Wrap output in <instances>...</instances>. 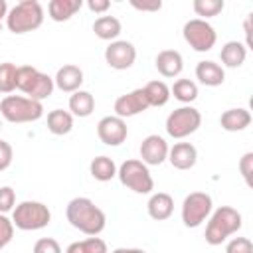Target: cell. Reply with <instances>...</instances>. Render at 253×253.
<instances>
[{"instance_id": "1", "label": "cell", "mask_w": 253, "mask_h": 253, "mask_svg": "<svg viewBox=\"0 0 253 253\" xmlns=\"http://www.w3.org/2000/svg\"><path fill=\"white\" fill-rule=\"evenodd\" d=\"M65 215H67V221L79 229L81 233L85 235H99L103 229H105V223H107V217H105V211L95 206L93 200L89 198H73L69 204H67V210H65Z\"/></svg>"}, {"instance_id": "2", "label": "cell", "mask_w": 253, "mask_h": 253, "mask_svg": "<svg viewBox=\"0 0 253 253\" xmlns=\"http://www.w3.org/2000/svg\"><path fill=\"white\" fill-rule=\"evenodd\" d=\"M241 229V213L231 206H219L208 225H206V243L210 245H221L229 235L237 233Z\"/></svg>"}, {"instance_id": "3", "label": "cell", "mask_w": 253, "mask_h": 253, "mask_svg": "<svg viewBox=\"0 0 253 253\" xmlns=\"http://www.w3.org/2000/svg\"><path fill=\"white\" fill-rule=\"evenodd\" d=\"M42 24H43V8L38 0H22L6 16V26L12 34L34 32Z\"/></svg>"}, {"instance_id": "4", "label": "cell", "mask_w": 253, "mask_h": 253, "mask_svg": "<svg viewBox=\"0 0 253 253\" xmlns=\"http://www.w3.org/2000/svg\"><path fill=\"white\" fill-rule=\"evenodd\" d=\"M0 115L8 123H34L43 117V105L30 97L6 95L0 101Z\"/></svg>"}, {"instance_id": "5", "label": "cell", "mask_w": 253, "mask_h": 253, "mask_svg": "<svg viewBox=\"0 0 253 253\" xmlns=\"http://www.w3.org/2000/svg\"><path fill=\"white\" fill-rule=\"evenodd\" d=\"M49 221H51V211L42 202L26 200V202H20L12 210V223H14V227H18L22 231L43 229L45 225H49Z\"/></svg>"}, {"instance_id": "6", "label": "cell", "mask_w": 253, "mask_h": 253, "mask_svg": "<svg viewBox=\"0 0 253 253\" xmlns=\"http://www.w3.org/2000/svg\"><path fill=\"white\" fill-rule=\"evenodd\" d=\"M117 176H119L121 184L126 186L128 190H132L134 194H150L154 190L152 174L142 160H136V158L125 160L117 168Z\"/></svg>"}, {"instance_id": "7", "label": "cell", "mask_w": 253, "mask_h": 253, "mask_svg": "<svg viewBox=\"0 0 253 253\" xmlns=\"http://www.w3.org/2000/svg\"><path fill=\"white\" fill-rule=\"evenodd\" d=\"M202 125V115L198 109L190 107V105H184V107H178L174 109L168 119H166V132L172 136V138H186L190 134H194Z\"/></svg>"}, {"instance_id": "8", "label": "cell", "mask_w": 253, "mask_h": 253, "mask_svg": "<svg viewBox=\"0 0 253 253\" xmlns=\"http://www.w3.org/2000/svg\"><path fill=\"white\" fill-rule=\"evenodd\" d=\"M182 34H184L186 43L194 51H210L217 42V34L213 30V26L208 20H202V18L188 20L184 24Z\"/></svg>"}, {"instance_id": "9", "label": "cell", "mask_w": 253, "mask_h": 253, "mask_svg": "<svg viewBox=\"0 0 253 253\" xmlns=\"http://www.w3.org/2000/svg\"><path fill=\"white\" fill-rule=\"evenodd\" d=\"M211 196L206 192H192L182 202V221L186 227L202 225L211 213Z\"/></svg>"}, {"instance_id": "10", "label": "cell", "mask_w": 253, "mask_h": 253, "mask_svg": "<svg viewBox=\"0 0 253 253\" xmlns=\"http://www.w3.org/2000/svg\"><path fill=\"white\" fill-rule=\"evenodd\" d=\"M126 134H128V128H126V123L125 119L121 117H103L99 123H97V136L103 144L107 146H119L126 140Z\"/></svg>"}, {"instance_id": "11", "label": "cell", "mask_w": 253, "mask_h": 253, "mask_svg": "<svg viewBox=\"0 0 253 253\" xmlns=\"http://www.w3.org/2000/svg\"><path fill=\"white\" fill-rule=\"evenodd\" d=\"M136 59V47L126 40H115L105 49V61L113 69H128Z\"/></svg>"}, {"instance_id": "12", "label": "cell", "mask_w": 253, "mask_h": 253, "mask_svg": "<svg viewBox=\"0 0 253 253\" xmlns=\"http://www.w3.org/2000/svg\"><path fill=\"white\" fill-rule=\"evenodd\" d=\"M150 105H148V99L144 95V89H134L126 95H121L117 101H115V113L117 117L121 119H126V117H134L142 111H146Z\"/></svg>"}, {"instance_id": "13", "label": "cell", "mask_w": 253, "mask_h": 253, "mask_svg": "<svg viewBox=\"0 0 253 253\" xmlns=\"http://www.w3.org/2000/svg\"><path fill=\"white\" fill-rule=\"evenodd\" d=\"M140 158L146 166H158L168 158V142L160 134H148L140 142Z\"/></svg>"}, {"instance_id": "14", "label": "cell", "mask_w": 253, "mask_h": 253, "mask_svg": "<svg viewBox=\"0 0 253 253\" xmlns=\"http://www.w3.org/2000/svg\"><path fill=\"white\" fill-rule=\"evenodd\" d=\"M168 160L176 170H190L198 162V150L192 142H176L168 148Z\"/></svg>"}, {"instance_id": "15", "label": "cell", "mask_w": 253, "mask_h": 253, "mask_svg": "<svg viewBox=\"0 0 253 253\" xmlns=\"http://www.w3.org/2000/svg\"><path fill=\"white\" fill-rule=\"evenodd\" d=\"M81 83H83V71H81V67H77L73 63H67V65L59 67L57 73H55V77H53V85L59 91H63V93H75V91H79Z\"/></svg>"}, {"instance_id": "16", "label": "cell", "mask_w": 253, "mask_h": 253, "mask_svg": "<svg viewBox=\"0 0 253 253\" xmlns=\"http://www.w3.org/2000/svg\"><path fill=\"white\" fill-rule=\"evenodd\" d=\"M154 65L158 69V73L162 77H178L184 69V59H182V53L176 51V49H162L156 59H154Z\"/></svg>"}, {"instance_id": "17", "label": "cell", "mask_w": 253, "mask_h": 253, "mask_svg": "<svg viewBox=\"0 0 253 253\" xmlns=\"http://www.w3.org/2000/svg\"><path fill=\"white\" fill-rule=\"evenodd\" d=\"M196 79H200V83L206 87H217L225 81V71L219 63L206 59L196 65Z\"/></svg>"}, {"instance_id": "18", "label": "cell", "mask_w": 253, "mask_h": 253, "mask_svg": "<svg viewBox=\"0 0 253 253\" xmlns=\"http://www.w3.org/2000/svg\"><path fill=\"white\" fill-rule=\"evenodd\" d=\"M219 125L223 130L227 132H239V130H245L249 125H251V113L243 107H237V109H227L221 113L219 117Z\"/></svg>"}, {"instance_id": "19", "label": "cell", "mask_w": 253, "mask_h": 253, "mask_svg": "<svg viewBox=\"0 0 253 253\" xmlns=\"http://www.w3.org/2000/svg\"><path fill=\"white\" fill-rule=\"evenodd\" d=\"M146 210H148V215L156 221H164L172 215L174 211V200L170 194L166 192H156L150 196L148 204H146Z\"/></svg>"}, {"instance_id": "20", "label": "cell", "mask_w": 253, "mask_h": 253, "mask_svg": "<svg viewBox=\"0 0 253 253\" xmlns=\"http://www.w3.org/2000/svg\"><path fill=\"white\" fill-rule=\"evenodd\" d=\"M81 0H51L47 4V14L53 22H67L81 10Z\"/></svg>"}, {"instance_id": "21", "label": "cell", "mask_w": 253, "mask_h": 253, "mask_svg": "<svg viewBox=\"0 0 253 253\" xmlns=\"http://www.w3.org/2000/svg\"><path fill=\"white\" fill-rule=\"evenodd\" d=\"M245 57H247V45L241 42H227V43H223V47L219 51L221 63L225 67H231V69L241 67Z\"/></svg>"}, {"instance_id": "22", "label": "cell", "mask_w": 253, "mask_h": 253, "mask_svg": "<svg viewBox=\"0 0 253 253\" xmlns=\"http://www.w3.org/2000/svg\"><path fill=\"white\" fill-rule=\"evenodd\" d=\"M69 111H71L73 117H79V119L89 117L95 111V97L89 91H81V89L71 93V97H69Z\"/></svg>"}, {"instance_id": "23", "label": "cell", "mask_w": 253, "mask_h": 253, "mask_svg": "<svg viewBox=\"0 0 253 253\" xmlns=\"http://www.w3.org/2000/svg\"><path fill=\"white\" fill-rule=\"evenodd\" d=\"M71 128H73V115L69 111L53 109L47 113V130L51 134L63 136V134L71 132Z\"/></svg>"}, {"instance_id": "24", "label": "cell", "mask_w": 253, "mask_h": 253, "mask_svg": "<svg viewBox=\"0 0 253 253\" xmlns=\"http://www.w3.org/2000/svg\"><path fill=\"white\" fill-rule=\"evenodd\" d=\"M121 30H123V26H121L119 18H115V16H99L93 24V32L99 40H109L111 42V40L119 38Z\"/></svg>"}, {"instance_id": "25", "label": "cell", "mask_w": 253, "mask_h": 253, "mask_svg": "<svg viewBox=\"0 0 253 253\" xmlns=\"http://www.w3.org/2000/svg\"><path fill=\"white\" fill-rule=\"evenodd\" d=\"M89 172L95 180L99 182H109L117 176V164L113 162V158L109 156H97L91 160L89 164Z\"/></svg>"}, {"instance_id": "26", "label": "cell", "mask_w": 253, "mask_h": 253, "mask_svg": "<svg viewBox=\"0 0 253 253\" xmlns=\"http://www.w3.org/2000/svg\"><path fill=\"white\" fill-rule=\"evenodd\" d=\"M53 77H49L47 73H42V71H38V75H36V79H34V83H32V87L28 89V97L30 99H34V101H43V99H47L51 93H53Z\"/></svg>"}, {"instance_id": "27", "label": "cell", "mask_w": 253, "mask_h": 253, "mask_svg": "<svg viewBox=\"0 0 253 253\" xmlns=\"http://www.w3.org/2000/svg\"><path fill=\"white\" fill-rule=\"evenodd\" d=\"M142 89H144V95H146L150 107H164L168 103V99L172 97L170 87L164 81H150Z\"/></svg>"}, {"instance_id": "28", "label": "cell", "mask_w": 253, "mask_h": 253, "mask_svg": "<svg viewBox=\"0 0 253 253\" xmlns=\"http://www.w3.org/2000/svg\"><path fill=\"white\" fill-rule=\"evenodd\" d=\"M170 95H174L180 103H192L198 99V85L192 79H176L170 87Z\"/></svg>"}, {"instance_id": "29", "label": "cell", "mask_w": 253, "mask_h": 253, "mask_svg": "<svg viewBox=\"0 0 253 253\" xmlns=\"http://www.w3.org/2000/svg\"><path fill=\"white\" fill-rule=\"evenodd\" d=\"M65 253H109L107 249V243L101 239V237H87V239H81V241H73Z\"/></svg>"}, {"instance_id": "30", "label": "cell", "mask_w": 253, "mask_h": 253, "mask_svg": "<svg viewBox=\"0 0 253 253\" xmlns=\"http://www.w3.org/2000/svg\"><path fill=\"white\" fill-rule=\"evenodd\" d=\"M192 6H194V12L202 16V20H206V18L217 16L225 8V2L223 0H194Z\"/></svg>"}, {"instance_id": "31", "label": "cell", "mask_w": 253, "mask_h": 253, "mask_svg": "<svg viewBox=\"0 0 253 253\" xmlns=\"http://www.w3.org/2000/svg\"><path fill=\"white\" fill-rule=\"evenodd\" d=\"M16 73L18 67L14 63H0V93H12L16 89Z\"/></svg>"}, {"instance_id": "32", "label": "cell", "mask_w": 253, "mask_h": 253, "mask_svg": "<svg viewBox=\"0 0 253 253\" xmlns=\"http://www.w3.org/2000/svg\"><path fill=\"white\" fill-rule=\"evenodd\" d=\"M38 75V69L32 65H20L18 73H16V89H20L22 93H28V89L32 87L34 79Z\"/></svg>"}, {"instance_id": "33", "label": "cell", "mask_w": 253, "mask_h": 253, "mask_svg": "<svg viewBox=\"0 0 253 253\" xmlns=\"http://www.w3.org/2000/svg\"><path fill=\"white\" fill-rule=\"evenodd\" d=\"M16 208V192L10 186H2L0 188V213L12 211Z\"/></svg>"}, {"instance_id": "34", "label": "cell", "mask_w": 253, "mask_h": 253, "mask_svg": "<svg viewBox=\"0 0 253 253\" xmlns=\"http://www.w3.org/2000/svg\"><path fill=\"white\" fill-rule=\"evenodd\" d=\"M14 237V223L4 213H0V249H4Z\"/></svg>"}, {"instance_id": "35", "label": "cell", "mask_w": 253, "mask_h": 253, "mask_svg": "<svg viewBox=\"0 0 253 253\" xmlns=\"http://www.w3.org/2000/svg\"><path fill=\"white\" fill-rule=\"evenodd\" d=\"M225 253H253V243L247 237H233L227 243Z\"/></svg>"}, {"instance_id": "36", "label": "cell", "mask_w": 253, "mask_h": 253, "mask_svg": "<svg viewBox=\"0 0 253 253\" xmlns=\"http://www.w3.org/2000/svg\"><path fill=\"white\" fill-rule=\"evenodd\" d=\"M34 253H61V247L53 237H42L34 243Z\"/></svg>"}, {"instance_id": "37", "label": "cell", "mask_w": 253, "mask_h": 253, "mask_svg": "<svg viewBox=\"0 0 253 253\" xmlns=\"http://www.w3.org/2000/svg\"><path fill=\"white\" fill-rule=\"evenodd\" d=\"M239 172L247 186H251V174H253V152H245L239 160Z\"/></svg>"}, {"instance_id": "38", "label": "cell", "mask_w": 253, "mask_h": 253, "mask_svg": "<svg viewBox=\"0 0 253 253\" xmlns=\"http://www.w3.org/2000/svg\"><path fill=\"white\" fill-rule=\"evenodd\" d=\"M14 158V150L6 140H0V172H4L6 168H10Z\"/></svg>"}, {"instance_id": "39", "label": "cell", "mask_w": 253, "mask_h": 253, "mask_svg": "<svg viewBox=\"0 0 253 253\" xmlns=\"http://www.w3.org/2000/svg\"><path fill=\"white\" fill-rule=\"evenodd\" d=\"M130 6L140 10V12H158L162 8V2L160 0H130Z\"/></svg>"}, {"instance_id": "40", "label": "cell", "mask_w": 253, "mask_h": 253, "mask_svg": "<svg viewBox=\"0 0 253 253\" xmlns=\"http://www.w3.org/2000/svg\"><path fill=\"white\" fill-rule=\"evenodd\" d=\"M109 6H111L109 0H87V8H89L91 12H95V14H103V12H107Z\"/></svg>"}, {"instance_id": "41", "label": "cell", "mask_w": 253, "mask_h": 253, "mask_svg": "<svg viewBox=\"0 0 253 253\" xmlns=\"http://www.w3.org/2000/svg\"><path fill=\"white\" fill-rule=\"evenodd\" d=\"M113 253H146L144 249H136V247H119Z\"/></svg>"}, {"instance_id": "42", "label": "cell", "mask_w": 253, "mask_h": 253, "mask_svg": "<svg viewBox=\"0 0 253 253\" xmlns=\"http://www.w3.org/2000/svg\"><path fill=\"white\" fill-rule=\"evenodd\" d=\"M249 22H251V14L245 18V36H247V45H251V28H249Z\"/></svg>"}, {"instance_id": "43", "label": "cell", "mask_w": 253, "mask_h": 253, "mask_svg": "<svg viewBox=\"0 0 253 253\" xmlns=\"http://www.w3.org/2000/svg\"><path fill=\"white\" fill-rule=\"evenodd\" d=\"M4 16H8V4H6V0H0V22Z\"/></svg>"}, {"instance_id": "44", "label": "cell", "mask_w": 253, "mask_h": 253, "mask_svg": "<svg viewBox=\"0 0 253 253\" xmlns=\"http://www.w3.org/2000/svg\"><path fill=\"white\" fill-rule=\"evenodd\" d=\"M0 32H2V22H0Z\"/></svg>"}, {"instance_id": "45", "label": "cell", "mask_w": 253, "mask_h": 253, "mask_svg": "<svg viewBox=\"0 0 253 253\" xmlns=\"http://www.w3.org/2000/svg\"><path fill=\"white\" fill-rule=\"evenodd\" d=\"M0 128H2V121H0Z\"/></svg>"}]
</instances>
